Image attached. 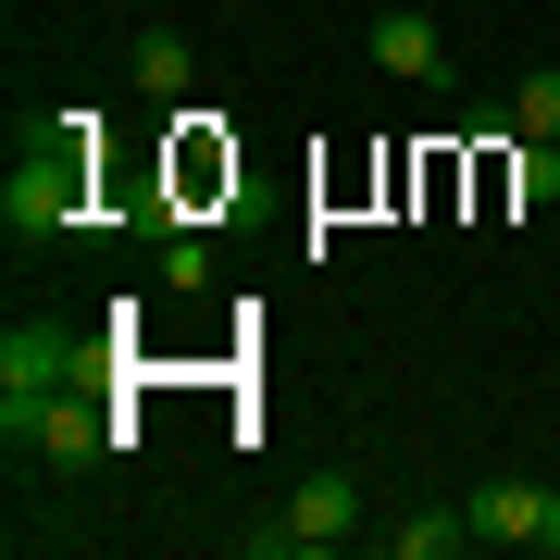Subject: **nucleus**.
<instances>
[{"instance_id": "nucleus-2", "label": "nucleus", "mask_w": 560, "mask_h": 560, "mask_svg": "<svg viewBox=\"0 0 560 560\" xmlns=\"http://www.w3.org/2000/svg\"><path fill=\"white\" fill-rule=\"evenodd\" d=\"M125 423H101L75 399V386H50V399H13V460H38V474H75V460H101Z\"/></svg>"}, {"instance_id": "nucleus-5", "label": "nucleus", "mask_w": 560, "mask_h": 560, "mask_svg": "<svg viewBox=\"0 0 560 560\" xmlns=\"http://www.w3.org/2000/svg\"><path fill=\"white\" fill-rule=\"evenodd\" d=\"M287 536H300V560L312 548H349L361 536V474H312L300 499H287Z\"/></svg>"}, {"instance_id": "nucleus-12", "label": "nucleus", "mask_w": 560, "mask_h": 560, "mask_svg": "<svg viewBox=\"0 0 560 560\" xmlns=\"http://www.w3.org/2000/svg\"><path fill=\"white\" fill-rule=\"evenodd\" d=\"M536 560H560V499H548V548H536Z\"/></svg>"}, {"instance_id": "nucleus-9", "label": "nucleus", "mask_w": 560, "mask_h": 560, "mask_svg": "<svg viewBox=\"0 0 560 560\" xmlns=\"http://www.w3.org/2000/svg\"><path fill=\"white\" fill-rule=\"evenodd\" d=\"M187 75H200V50H187L175 25H150V38H138V88H150V101H175Z\"/></svg>"}, {"instance_id": "nucleus-7", "label": "nucleus", "mask_w": 560, "mask_h": 560, "mask_svg": "<svg viewBox=\"0 0 560 560\" xmlns=\"http://www.w3.org/2000/svg\"><path fill=\"white\" fill-rule=\"evenodd\" d=\"M474 548V511H411V523H386V560H460Z\"/></svg>"}, {"instance_id": "nucleus-3", "label": "nucleus", "mask_w": 560, "mask_h": 560, "mask_svg": "<svg viewBox=\"0 0 560 560\" xmlns=\"http://www.w3.org/2000/svg\"><path fill=\"white\" fill-rule=\"evenodd\" d=\"M88 374H101V349H75V337H38V324L0 337V386L13 399H50V386H88Z\"/></svg>"}, {"instance_id": "nucleus-10", "label": "nucleus", "mask_w": 560, "mask_h": 560, "mask_svg": "<svg viewBox=\"0 0 560 560\" xmlns=\"http://www.w3.org/2000/svg\"><path fill=\"white\" fill-rule=\"evenodd\" d=\"M511 138H560V62H536V75H523V101H511Z\"/></svg>"}, {"instance_id": "nucleus-8", "label": "nucleus", "mask_w": 560, "mask_h": 560, "mask_svg": "<svg viewBox=\"0 0 560 560\" xmlns=\"http://www.w3.org/2000/svg\"><path fill=\"white\" fill-rule=\"evenodd\" d=\"M499 200H523V212H548V200H560V138H511V162H499Z\"/></svg>"}, {"instance_id": "nucleus-1", "label": "nucleus", "mask_w": 560, "mask_h": 560, "mask_svg": "<svg viewBox=\"0 0 560 560\" xmlns=\"http://www.w3.org/2000/svg\"><path fill=\"white\" fill-rule=\"evenodd\" d=\"M88 125H101V113H62V138L13 162V187H0L13 249H38V237H88V224H101V200H88V162H101V138H88Z\"/></svg>"}, {"instance_id": "nucleus-6", "label": "nucleus", "mask_w": 560, "mask_h": 560, "mask_svg": "<svg viewBox=\"0 0 560 560\" xmlns=\"http://www.w3.org/2000/svg\"><path fill=\"white\" fill-rule=\"evenodd\" d=\"M374 62H386L399 88H448V38H436L423 13H374Z\"/></svg>"}, {"instance_id": "nucleus-11", "label": "nucleus", "mask_w": 560, "mask_h": 560, "mask_svg": "<svg viewBox=\"0 0 560 560\" xmlns=\"http://www.w3.org/2000/svg\"><path fill=\"white\" fill-rule=\"evenodd\" d=\"M162 287H175V300H200V287H212V249H200V237H162Z\"/></svg>"}, {"instance_id": "nucleus-4", "label": "nucleus", "mask_w": 560, "mask_h": 560, "mask_svg": "<svg viewBox=\"0 0 560 560\" xmlns=\"http://www.w3.org/2000/svg\"><path fill=\"white\" fill-rule=\"evenodd\" d=\"M548 499L560 486H523V474H499V486H474V548H548Z\"/></svg>"}]
</instances>
